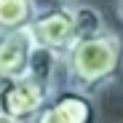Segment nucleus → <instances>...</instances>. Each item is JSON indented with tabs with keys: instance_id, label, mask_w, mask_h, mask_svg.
I'll return each mask as SVG.
<instances>
[{
	"instance_id": "obj_1",
	"label": "nucleus",
	"mask_w": 123,
	"mask_h": 123,
	"mask_svg": "<svg viewBox=\"0 0 123 123\" xmlns=\"http://www.w3.org/2000/svg\"><path fill=\"white\" fill-rule=\"evenodd\" d=\"M123 64V40L112 30L83 37L64 54V83L75 91L96 96L107 88Z\"/></svg>"
},
{
	"instance_id": "obj_2",
	"label": "nucleus",
	"mask_w": 123,
	"mask_h": 123,
	"mask_svg": "<svg viewBox=\"0 0 123 123\" xmlns=\"http://www.w3.org/2000/svg\"><path fill=\"white\" fill-rule=\"evenodd\" d=\"M30 32L37 46L51 48L64 56L75 43H78V27H75V11L72 3H54L40 8L35 22L30 24Z\"/></svg>"
},
{
	"instance_id": "obj_3",
	"label": "nucleus",
	"mask_w": 123,
	"mask_h": 123,
	"mask_svg": "<svg viewBox=\"0 0 123 123\" xmlns=\"http://www.w3.org/2000/svg\"><path fill=\"white\" fill-rule=\"evenodd\" d=\"M48 96L51 91L40 86L32 75L0 80V115H8L19 123H30L48 102Z\"/></svg>"
},
{
	"instance_id": "obj_4",
	"label": "nucleus",
	"mask_w": 123,
	"mask_h": 123,
	"mask_svg": "<svg viewBox=\"0 0 123 123\" xmlns=\"http://www.w3.org/2000/svg\"><path fill=\"white\" fill-rule=\"evenodd\" d=\"M30 123H96L94 96L75 91L70 86L54 91Z\"/></svg>"
},
{
	"instance_id": "obj_5",
	"label": "nucleus",
	"mask_w": 123,
	"mask_h": 123,
	"mask_svg": "<svg viewBox=\"0 0 123 123\" xmlns=\"http://www.w3.org/2000/svg\"><path fill=\"white\" fill-rule=\"evenodd\" d=\"M35 37L27 30H13V32H0V80L11 78H24L32 64L35 54Z\"/></svg>"
},
{
	"instance_id": "obj_6",
	"label": "nucleus",
	"mask_w": 123,
	"mask_h": 123,
	"mask_svg": "<svg viewBox=\"0 0 123 123\" xmlns=\"http://www.w3.org/2000/svg\"><path fill=\"white\" fill-rule=\"evenodd\" d=\"M37 11V0H0V32L27 30L35 22Z\"/></svg>"
},
{
	"instance_id": "obj_7",
	"label": "nucleus",
	"mask_w": 123,
	"mask_h": 123,
	"mask_svg": "<svg viewBox=\"0 0 123 123\" xmlns=\"http://www.w3.org/2000/svg\"><path fill=\"white\" fill-rule=\"evenodd\" d=\"M72 11H75L78 40L91 37V35H99L102 30H107V24H105V16H102V11H99V8L86 6V3H72Z\"/></svg>"
},
{
	"instance_id": "obj_8",
	"label": "nucleus",
	"mask_w": 123,
	"mask_h": 123,
	"mask_svg": "<svg viewBox=\"0 0 123 123\" xmlns=\"http://www.w3.org/2000/svg\"><path fill=\"white\" fill-rule=\"evenodd\" d=\"M112 3H115V13H118V19L123 22V0H112Z\"/></svg>"
},
{
	"instance_id": "obj_9",
	"label": "nucleus",
	"mask_w": 123,
	"mask_h": 123,
	"mask_svg": "<svg viewBox=\"0 0 123 123\" xmlns=\"http://www.w3.org/2000/svg\"><path fill=\"white\" fill-rule=\"evenodd\" d=\"M0 123H19V120H13V118H8V115H0Z\"/></svg>"
},
{
	"instance_id": "obj_10",
	"label": "nucleus",
	"mask_w": 123,
	"mask_h": 123,
	"mask_svg": "<svg viewBox=\"0 0 123 123\" xmlns=\"http://www.w3.org/2000/svg\"><path fill=\"white\" fill-rule=\"evenodd\" d=\"M62 3H80V0H62Z\"/></svg>"
}]
</instances>
